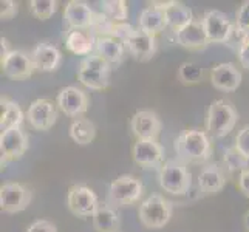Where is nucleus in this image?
<instances>
[{
  "label": "nucleus",
  "instance_id": "36",
  "mask_svg": "<svg viewBox=\"0 0 249 232\" xmlns=\"http://www.w3.org/2000/svg\"><path fill=\"white\" fill-rule=\"evenodd\" d=\"M25 232H57V228L54 223L40 218V220L33 221Z\"/></svg>",
  "mask_w": 249,
  "mask_h": 232
},
{
  "label": "nucleus",
  "instance_id": "20",
  "mask_svg": "<svg viewBox=\"0 0 249 232\" xmlns=\"http://www.w3.org/2000/svg\"><path fill=\"white\" fill-rule=\"evenodd\" d=\"M175 40L179 47L187 50H201L209 44L208 36L203 30L201 20H194L184 28L175 33Z\"/></svg>",
  "mask_w": 249,
  "mask_h": 232
},
{
  "label": "nucleus",
  "instance_id": "27",
  "mask_svg": "<svg viewBox=\"0 0 249 232\" xmlns=\"http://www.w3.org/2000/svg\"><path fill=\"white\" fill-rule=\"evenodd\" d=\"M2 116H0V130L6 132L11 128L20 127L23 123V111L19 104L8 98H2Z\"/></svg>",
  "mask_w": 249,
  "mask_h": 232
},
{
  "label": "nucleus",
  "instance_id": "13",
  "mask_svg": "<svg viewBox=\"0 0 249 232\" xmlns=\"http://www.w3.org/2000/svg\"><path fill=\"white\" fill-rule=\"evenodd\" d=\"M0 64H2L3 74L14 81L28 79V77L36 71L31 54H27L22 50H13L5 59L0 61Z\"/></svg>",
  "mask_w": 249,
  "mask_h": 232
},
{
  "label": "nucleus",
  "instance_id": "11",
  "mask_svg": "<svg viewBox=\"0 0 249 232\" xmlns=\"http://www.w3.org/2000/svg\"><path fill=\"white\" fill-rule=\"evenodd\" d=\"M28 124L39 132H47L56 124L57 110L56 106L50 99H36L31 102L27 111Z\"/></svg>",
  "mask_w": 249,
  "mask_h": 232
},
{
  "label": "nucleus",
  "instance_id": "25",
  "mask_svg": "<svg viewBox=\"0 0 249 232\" xmlns=\"http://www.w3.org/2000/svg\"><path fill=\"white\" fill-rule=\"evenodd\" d=\"M94 53L99 54L102 59H106L110 65H119L124 59L125 47L123 42H119L115 37L101 36V37H96Z\"/></svg>",
  "mask_w": 249,
  "mask_h": 232
},
{
  "label": "nucleus",
  "instance_id": "2",
  "mask_svg": "<svg viewBox=\"0 0 249 232\" xmlns=\"http://www.w3.org/2000/svg\"><path fill=\"white\" fill-rule=\"evenodd\" d=\"M158 183L161 189L172 195H184L192 186V174L184 162L177 158L167 160L158 170Z\"/></svg>",
  "mask_w": 249,
  "mask_h": 232
},
{
  "label": "nucleus",
  "instance_id": "37",
  "mask_svg": "<svg viewBox=\"0 0 249 232\" xmlns=\"http://www.w3.org/2000/svg\"><path fill=\"white\" fill-rule=\"evenodd\" d=\"M17 11H19V8L13 0H2L0 2V17H2V20H11L17 14Z\"/></svg>",
  "mask_w": 249,
  "mask_h": 232
},
{
  "label": "nucleus",
  "instance_id": "32",
  "mask_svg": "<svg viewBox=\"0 0 249 232\" xmlns=\"http://www.w3.org/2000/svg\"><path fill=\"white\" fill-rule=\"evenodd\" d=\"M57 5L56 0H31L30 11L39 20H47L57 11Z\"/></svg>",
  "mask_w": 249,
  "mask_h": 232
},
{
  "label": "nucleus",
  "instance_id": "33",
  "mask_svg": "<svg viewBox=\"0 0 249 232\" xmlns=\"http://www.w3.org/2000/svg\"><path fill=\"white\" fill-rule=\"evenodd\" d=\"M135 31V28L132 27L130 23H127V22H115L113 23V28H111V34H110V37H115L118 39L119 42H124L132 36Z\"/></svg>",
  "mask_w": 249,
  "mask_h": 232
},
{
  "label": "nucleus",
  "instance_id": "38",
  "mask_svg": "<svg viewBox=\"0 0 249 232\" xmlns=\"http://www.w3.org/2000/svg\"><path fill=\"white\" fill-rule=\"evenodd\" d=\"M238 62L243 68L249 70V44H240V47H238Z\"/></svg>",
  "mask_w": 249,
  "mask_h": 232
},
{
  "label": "nucleus",
  "instance_id": "19",
  "mask_svg": "<svg viewBox=\"0 0 249 232\" xmlns=\"http://www.w3.org/2000/svg\"><path fill=\"white\" fill-rule=\"evenodd\" d=\"M211 82L220 91H235L242 84V73L232 62H223L212 68Z\"/></svg>",
  "mask_w": 249,
  "mask_h": 232
},
{
  "label": "nucleus",
  "instance_id": "40",
  "mask_svg": "<svg viewBox=\"0 0 249 232\" xmlns=\"http://www.w3.org/2000/svg\"><path fill=\"white\" fill-rule=\"evenodd\" d=\"M11 51L13 50L10 48V42H8V39H5V37L0 39V56H2V59H5ZM2 59H0V61H2Z\"/></svg>",
  "mask_w": 249,
  "mask_h": 232
},
{
  "label": "nucleus",
  "instance_id": "10",
  "mask_svg": "<svg viewBox=\"0 0 249 232\" xmlns=\"http://www.w3.org/2000/svg\"><path fill=\"white\" fill-rule=\"evenodd\" d=\"M28 136L20 127L11 128L0 133V153H2V167L6 166L10 160L22 158L28 150Z\"/></svg>",
  "mask_w": 249,
  "mask_h": 232
},
{
  "label": "nucleus",
  "instance_id": "4",
  "mask_svg": "<svg viewBox=\"0 0 249 232\" xmlns=\"http://www.w3.org/2000/svg\"><path fill=\"white\" fill-rule=\"evenodd\" d=\"M144 192L141 179L133 175H121L110 183L106 195V203L113 206L115 209L130 206L140 201Z\"/></svg>",
  "mask_w": 249,
  "mask_h": 232
},
{
  "label": "nucleus",
  "instance_id": "22",
  "mask_svg": "<svg viewBox=\"0 0 249 232\" xmlns=\"http://www.w3.org/2000/svg\"><path fill=\"white\" fill-rule=\"evenodd\" d=\"M164 28H167L166 13L155 2H152L140 14V30L150 36H157L158 33L164 31Z\"/></svg>",
  "mask_w": 249,
  "mask_h": 232
},
{
  "label": "nucleus",
  "instance_id": "23",
  "mask_svg": "<svg viewBox=\"0 0 249 232\" xmlns=\"http://www.w3.org/2000/svg\"><path fill=\"white\" fill-rule=\"evenodd\" d=\"M226 184V175L223 169L212 162V164L204 166L198 175V187L206 195L218 194Z\"/></svg>",
  "mask_w": 249,
  "mask_h": 232
},
{
  "label": "nucleus",
  "instance_id": "8",
  "mask_svg": "<svg viewBox=\"0 0 249 232\" xmlns=\"http://www.w3.org/2000/svg\"><path fill=\"white\" fill-rule=\"evenodd\" d=\"M33 200V192L20 183H6L0 187V209L5 214L25 211Z\"/></svg>",
  "mask_w": 249,
  "mask_h": 232
},
{
  "label": "nucleus",
  "instance_id": "9",
  "mask_svg": "<svg viewBox=\"0 0 249 232\" xmlns=\"http://www.w3.org/2000/svg\"><path fill=\"white\" fill-rule=\"evenodd\" d=\"M201 25L209 44H225L232 34V23L229 17L218 10L206 11L201 19Z\"/></svg>",
  "mask_w": 249,
  "mask_h": 232
},
{
  "label": "nucleus",
  "instance_id": "5",
  "mask_svg": "<svg viewBox=\"0 0 249 232\" xmlns=\"http://www.w3.org/2000/svg\"><path fill=\"white\" fill-rule=\"evenodd\" d=\"M111 65L99 54L91 53L84 57L78 68V79L90 90H104L110 84Z\"/></svg>",
  "mask_w": 249,
  "mask_h": 232
},
{
  "label": "nucleus",
  "instance_id": "29",
  "mask_svg": "<svg viewBox=\"0 0 249 232\" xmlns=\"http://www.w3.org/2000/svg\"><path fill=\"white\" fill-rule=\"evenodd\" d=\"M101 11L113 22H125L127 20V3L124 0H102L99 3Z\"/></svg>",
  "mask_w": 249,
  "mask_h": 232
},
{
  "label": "nucleus",
  "instance_id": "6",
  "mask_svg": "<svg viewBox=\"0 0 249 232\" xmlns=\"http://www.w3.org/2000/svg\"><path fill=\"white\" fill-rule=\"evenodd\" d=\"M174 211V204L161 194H152L140 206V221L149 229H160L166 226Z\"/></svg>",
  "mask_w": 249,
  "mask_h": 232
},
{
  "label": "nucleus",
  "instance_id": "14",
  "mask_svg": "<svg viewBox=\"0 0 249 232\" xmlns=\"http://www.w3.org/2000/svg\"><path fill=\"white\" fill-rule=\"evenodd\" d=\"M161 119L152 110H140L130 119V130L138 140H153L161 133Z\"/></svg>",
  "mask_w": 249,
  "mask_h": 232
},
{
  "label": "nucleus",
  "instance_id": "15",
  "mask_svg": "<svg viewBox=\"0 0 249 232\" xmlns=\"http://www.w3.org/2000/svg\"><path fill=\"white\" fill-rule=\"evenodd\" d=\"M31 59L34 68L42 73H51L56 71L59 65L62 62V53L56 45L51 42L42 40L33 48L31 51Z\"/></svg>",
  "mask_w": 249,
  "mask_h": 232
},
{
  "label": "nucleus",
  "instance_id": "28",
  "mask_svg": "<svg viewBox=\"0 0 249 232\" xmlns=\"http://www.w3.org/2000/svg\"><path fill=\"white\" fill-rule=\"evenodd\" d=\"M70 138L79 145H87L93 143L96 136V125L87 118H76L70 125Z\"/></svg>",
  "mask_w": 249,
  "mask_h": 232
},
{
  "label": "nucleus",
  "instance_id": "39",
  "mask_svg": "<svg viewBox=\"0 0 249 232\" xmlns=\"http://www.w3.org/2000/svg\"><path fill=\"white\" fill-rule=\"evenodd\" d=\"M238 187L242 194L249 198V169L243 170L242 174H238Z\"/></svg>",
  "mask_w": 249,
  "mask_h": 232
},
{
  "label": "nucleus",
  "instance_id": "12",
  "mask_svg": "<svg viewBox=\"0 0 249 232\" xmlns=\"http://www.w3.org/2000/svg\"><path fill=\"white\" fill-rule=\"evenodd\" d=\"M56 102L59 108H61L67 116L71 118H79L82 113L89 110L90 106V98L84 90L68 85V87L62 89L57 93Z\"/></svg>",
  "mask_w": 249,
  "mask_h": 232
},
{
  "label": "nucleus",
  "instance_id": "7",
  "mask_svg": "<svg viewBox=\"0 0 249 232\" xmlns=\"http://www.w3.org/2000/svg\"><path fill=\"white\" fill-rule=\"evenodd\" d=\"M99 200L90 187L84 184H76L68 189L67 194V206L73 215L79 218L93 217L94 211L98 209Z\"/></svg>",
  "mask_w": 249,
  "mask_h": 232
},
{
  "label": "nucleus",
  "instance_id": "26",
  "mask_svg": "<svg viewBox=\"0 0 249 232\" xmlns=\"http://www.w3.org/2000/svg\"><path fill=\"white\" fill-rule=\"evenodd\" d=\"M93 228L98 232H118L121 218H119L118 211L107 203H101L98 209L94 211L93 217Z\"/></svg>",
  "mask_w": 249,
  "mask_h": 232
},
{
  "label": "nucleus",
  "instance_id": "34",
  "mask_svg": "<svg viewBox=\"0 0 249 232\" xmlns=\"http://www.w3.org/2000/svg\"><path fill=\"white\" fill-rule=\"evenodd\" d=\"M235 149L249 160V125H245L238 130L235 136Z\"/></svg>",
  "mask_w": 249,
  "mask_h": 232
},
{
  "label": "nucleus",
  "instance_id": "41",
  "mask_svg": "<svg viewBox=\"0 0 249 232\" xmlns=\"http://www.w3.org/2000/svg\"><path fill=\"white\" fill-rule=\"evenodd\" d=\"M237 36L240 39V44H249V28L243 30L242 33H238Z\"/></svg>",
  "mask_w": 249,
  "mask_h": 232
},
{
  "label": "nucleus",
  "instance_id": "31",
  "mask_svg": "<svg viewBox=\"0 0 249 232\" xmlns=\"http://www.w3.org/2000/svg\"><path fill=\"white\" fill-rule=\"evenodd\" d=\"M178 79L186 85L198 84L203 79V68L195 62H183L178 68Z\"/></svg>",
  "mask_w": 249,
  "mask_h": 232
},
{
  "label": "nucleus",
  "instance_id": "18",
  "mask_svg": "<svg viewBox=\"0 0 249 232\" xmlns=\"http://www.w3.org/2000/svg\"><path fill=\"white\" fill-rule=\"evenodd\" d=\"M94 16L96 13L91 10L90 5L81 0H70L64 10V20L70 30H91Z\"/></svg>",
  "mask_w": 249,
  "mask_h": 232
},
{
  "label": "nucleus",
  "instance_id": "24",
  "mask_svg": "<svg viewBox=\"0 0 249 232\" xmlns=\"http://www.w3.org/2000/svg\"><path fill=\"white\" fill-rule=\"evenodd\" d=\"M94 44H96V39L91 31L85 33L84 30H68L65 36L67 50L76 56H90L93 53Z\"/></svg>",
  "mask_w": 249,
  "mask_h": 232
},
{
  "label": "nucleus",
  "instance_id": "42",
  "mask_svg": "<svg viewBox=\"0 0 249 232\" xmlns=\"http://www.w3.org/2000/svg\"><path fill=\"white\" fill-rule=\"evenodd\" d=\"M245 226H246V229L249 231V211L246 212V215H245Z\"/></svg>",
  "mask_w": 249,
  "mask_h": 232
},
{
  "label": "nucleus",
  "instance_id": "17",
  "mask_svg": "<svg viewBox=\"0 0 249 232\" xmlns=\"http://www.w3.org/2000/svg\"><path fill=\"white\" fill-rule=\"evenodd\" d=\"M124 47L136 61L147 62L157 53V48H158L157 36H150V34L144 33L138 28L124 42Z\"/></svg>",
  "mask_w": 249,
  "mask_h": 232
},
{
  "label": "nucleus",
  "instance_id": "16",
  "mask_svg": "<svg viewBox=\"0 0 249 232\" xmlns=\"http://www.w3.org/2000/svg\"><path fill=\"white\" fill-rule=\"evenodd\" d=\"M132 155L136 164L142 167H161L164 162V149L153 140H136L132 147Z\"/></svg>",
  "mask_w": 249,
  "mask_h": 232
},
{
  "label": "nucleus",
  "instance_id": "30",
  "mask_svg": "<svg viewBox=\"0 0 249 232\" xmlns=\"http://www.w3.org/2000/svg\"><path fill=\"white\" fill-rule=\"evenodd\" d=\"M223 162H225V166L229 172H238V174H242L243 170L249 169V160L245 158L242 153H240L235 145L232 147H228L225 152H223Z\"/></svg>",
  "mask_w": 249,
  "mask_h": 232
},
{
  "label": "nucleus",
  "instance_id": "21",
  "mask_svg": "<svg viewBox=\"0 0 249 232\" xmlns=\"http://www.w3.org/2000/svg\"><path fill=\"white\" fill-rule=\"evenodd\" d=\"M155 3L164 10L167 27L172 28L175 33L195 20L192 10L181 2H155Z\"/></svg>",
  "mask_w": 249,
  "mask_h": 232
},
{
  "label": "nucleus",
  "instance_id": "35",
  "mask_svg": "<svg viewBox=\"0 0 249 232\" xmlns=\"http://www.w3.org/2000/svg\"><path fill=\"white\" fill-rule=\"evenodd\" d=\"M249 28V0L243 2L242 5L238 6L237 11V20H235V30L237 34L242 33L243 30Z\"/></svg>",
  "mask_w": 249,
  "mask_h": 232
},
{
  "label": "nucleus",
  "instance_id": "3",
  "mask_svg": "<svg viewBox=\"0 0 249 232\" xmlns=\"http://www.w3.org/2000/svg\"><path fill=\"white\" fill-rule=\"evenodd\" d=\"M237 121V110L229 102L217 99L209 106L206 113V133H209L212 138H223L235 127Z\"/></svg>",
  "mask_w": 249,
  "mask_h": 232
},
{
  "label": "nucleus",
  "instance_id": "1",
  "mask_svg": "<svg viewBox=\"0 0 249 232\" xmlns=\"http://www.w3.org/2000/svg\"><path fill=\"white\" fill-rule=\"evenodd\" d=\"M177 160L184 164L206 162L212 155V144L209 135L200 128L183 130L174 143Z\"/></svg>",
  "mask_w": 249,
  "mask_h": 232
}]
</instances>
